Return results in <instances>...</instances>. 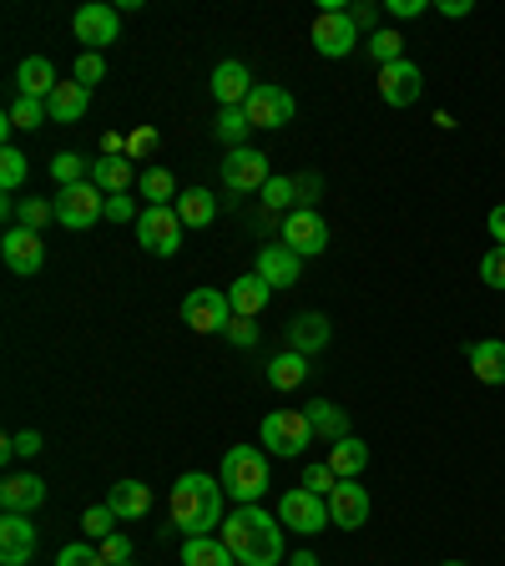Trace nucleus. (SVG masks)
<instances>
[{"mask_svg":"<svg viewBox=\"0 0 505 566\" xmlns=\"http://www.w3.org/2000/svg\"><path fill=\"white\" fill-rule=\"evenodd\" d=\"M283 531H289V526H283V521H273L268 511L238 506L233 516H223L217 536H223V546L238 556V566H278V562H283Z\"/></svg>","mask_w":505,"mask_h":566,"instance_id":"1","label":"nucleus"},{"mask_svg":"<svg viewBox=\"0 0 505 566\" xmlns=\"http://www.w3.org/2000/svg\"><path fill=\"white\" fill-rule=\"evenodd\" d=\"M223 481H213V476H203V470H187V476H178L172 481V526L182 531V536H213L217 526H223Z\"/></svg>","mask_w":505,"mask_h":566,"instance_id":"2","label":"nucleus"},{"mask_svg":"<svg viewBox=\"0 0 505 566\" xmlns=\"http://www.w3.org/2000/svg\"><path fill=\"white\" fill-rule=\"evenodd\" d=\"M217 481H223V491H228L238 506H253V501L268 491V450H258V446H233L228 456H223V470H217Z\"/></svg>","mask_w":505,"mask_h":566,"instance_id":"3","label":"nucleus"},{"mask_svg":"<svg viewBox=\"0 0 505 566\" xmlns=\"http://www.w3.org/2000/svg\"><path fill=\"white\" fill-rule=\"evenodd\" d=\"M51 207H56V223L66 233H86L92 223L107 217V193H101L97 182H76V188H61L51 197Z\"/></svg>","mask_w":505,"mask_h":566,"instance_id":"4","label":"nucleus"},{"mask_svg":"<svg viewBox=\"0 0 505 566\" xmlns=\"http://www.w3.org/2000/svg\"><path fill=\"white\" fill-rule=\"evenodd\" d=\"M264 446L273 450L278 460L303 456V450L313 446L309 415H303V410H273V415H264Z\"/></svg>","mask_w":505,"mask_h":566,"instance_id":"5","label":"nucleus"},{"mask_svg":"<svg viewBox=\"0 0 505 566\" xmlns=\"http://www.w3.org/2000/svg\"><path fill=\"white\" fill-rule=\"evenodd\" d=\"M182 324L193 334H223L233 324V303L223 289H193L182 299Z\"/></svg>","mask_w":505,"mask_h":566,"instance_id":"6","label":"nucleus"},{"mask_svg":"<svg viewBox=\"0 0 505 566\" xmlns=\"http://www.w3.org/2000/svg\"><path fill=\"white\" fill-rule=\"evenodd\" d=\"M72 31L86 51H107L121 36V11L117 6H101V0H86V6H76Z\"/></svg>","mask_w":505,"mask_h":566,"instance_id":"7","label":"nucleus"},{"mask_svg":"<svg viewBox=\"0 0 505 566\" xmlns=\"http://www.w3.org/2000/svg\"><path fill=\"white\" fill-rule=\"evenodd\" d=\"M278 238L299 258H319L329 248V223L319 217V207H293V213H283V233Z\"/></svg>","mask_w":505,"mask_h":566,"instance_id":"8","label":"nucleus"},{"mask_svg":"<svg viewBox=\"0 0 505 566\" xmlns=\"http://www.w3.org/2000/svg\"><path fill=\"white\" fill-rule=\"evenodd\" d=\"M182 217L172 213V207H142V217H137V243H142L147 254L157 258H172L182 248Z\"/></svg>","mask_w":505,"mask_h":566,"instance_id":"9","label":"nucleus"},{"mask_svg":"<svg viewBox=\"0 0 505 566\" xmlns=\"http://www.w3.org/2000/svg\"><path fill=\"white\" fill-rule=\"evenodd\" d=\"M278 521L289 531H299V536H319L324 526H334L329 521V501L324 495H313V491H283V501H278Z\"/></svg>","mask_w":505,"mask_h":566,"instance_id":"10","label":"nucleus"},{"mask_svg":"<svg viewBox=\"0 0 505 566\" xmlns=\"http://www.w3.org/2000/svg\"><path fill=\"white\" fill-rule=\"evenodd\" d=\"M243 117H248V127H268V132H278V127H289L293 121V92H283V86H273V82H258L253 86V97L243 102Z\"/></svg>","mask_w":505,"mask_h":566,"instance_id":"11","label":"nucleus"},{"mask_svg":"<svg viewBox=\"0 0 505 566\" xmlns=\"http://www.w3.org/2000/svg\"><path fill=\"white\" fill-rule=\"evenodd\" d=\"M354 41H359V25H354L350 11H319L313 15V51L329 61L339 56H350Z\"/></svg>","mask_w":505,"mask_h":566,"instance_id":"12","label":"nucleus"},{"mask_svg":"<svg viewBox=\"0 0 505 566\" xmlns=\"http://www.w3.org/2000/svg\"><path fill=\"white\" fill-rule=\"evenodd\" d=\"M268 178L273 172H268V157L258 147H233L228 162H223V182H228L233 193H264Z\"/></svg>","mask_w":505,"mask_h":566,"instance_id":"13","label":"nucleus"},{"mask_svg":"<svg viewBox=\"0 0 505 566\" xmlns=\"http://www.w3.org/2000/svg\"><path fill=\"white\" fill-rule=\"evenodd\" d=\"M0 258H6L11 274L31 278V274H41V264H46V243H41V233H31V228H6Z\"/></svg>","mask_w":505,"mask_h":566,"instance_id":"14","label":"nucleus"},{"mask_svg":"<svg viewBox=\"0 0 505 566\" xmlns=\"http://www.w3.org/2000/svg\"><path fill=\"white\" fill-rule=\"evenodd\" d=\"M425 92V72L415 61H395V66H379V97L389 107H415Z\"/></svg>","mask_w":505,"mask_h":566,"instance_id":"15","label":"nucleus"},{"mask_svg":"<svg viewBox=\"0 0 505 566\" xmlns=\"http://www.w3.org/2000/svg\"><path fill=\"white\" fill-rule=\"evenodd\" d=\"M324 501H329V521H334L339 531H359L364 521H369V491H364L359 481H339Z\"/></svg>","mask_w":505,"mask_h":566,"instance_id":"16","label":"nucleus"},{"mask_svg":"<svg viewBox=\"0 0 505 566\" xmlns=\"http://www.w3.org/2000/svg\"><path fill=\"white\" fill-rule=\"evenodd\" d=\"M31 556H36V526H31V516L6 511L0 516V566H25Z\"/></svg>","mask_w":505,"mask_h":566,"instance_id":"17","label":"nucleus"},{"mask_svg":"<svg viewBox=\"0 0 505 566\" xmlns=\"http://www.w3.org/2000/svg\"><path fill=\"white\" fill-rule=\"evenodd\" d=\"M253 274L264 278L268 289H293L303 278V258L293 254V248H283V243H268L264 254H258V268Z\"/></svg>","mask_w":505,"mask_h":566,"instance_id":"18","label":"nucleus"},{"mask_svg":"<svg viewBox=\"0 0 505 566\" xmlns=\"http://www.w3.org/2000/svg\"><path fill=\"white\" fill-rule=\"evenodd\" d=\"M253 76H248V66H243V61H223V66H217L213 72V97H217V107L228 111V107H243V102L253 97Z\"/></svg>","mask_w":505,"mask_h":566,"instance_id":"19","label":"nucleus"},{"mask_svg":"<svg viewBox=\"0 0 505 566\" xmlns=\"http://www.w3.org/2000/svg\"><path fill=\"white\" fill-rule=\"evenodd\" d=\"M41 501H46V481H41V476H6V481H0V511L31 516Z\"/></svg>","mask_w":505,"mask_h":566,"instance_id":"20","label":"nucleus"},{"mask_svg":"<svg viewBox=\"0 0 505 566\" xmlns=\"http://www.w3.org/2000/svg\"><path fill=\"white\" fill-rule=\"evenodd\" d=\"M465 360L481 385H505V339H475L465 350Z\"/></svg>","mask_w":505,"mask_h":566,"instance_id":"21","label":"nucleus"},{"mask_svg":"<svg viewBox=\"0 0 505 566\" xmlns=\"http://www.w3.org/2000/svg\"><path fill=\"white\" fill-rule=\"evenodd\" d=\"M268 299H273V289H268L258 274H243L233 278L228 289V303H233V319H258V313L268 309Z\"/></svg>","mask_w":505,"mask_h":566,"instance_id":"22","label":"nucleus"},{"mask_svg":"<svg viewBox=\"0 0 505 566\" xmlns=\"http://www.w3.org/2000/svg\"><path fill=\"white\" fill-rule=\"evenodd\" d=\"M15 86H21V97L46 102L51 92L61 86V76H56V66H51L46 56H25L21 66H15Z\"/></svg>","mask_w":505,"mask_h":566,"instance_id":"23","label":"nucleus"},{"mask_svg":"<svg viewBox=\"0 0 505 566\" xmlns=\"http://www.w3.org/2000/svg\"><path fill=\"white\" fill-rule=\"evenodd\" d=\"M329 339H334V329H329L324 313H313V309H309V313H299V319L289 324V350L309 354V360H313L319 350H324Z\"/></svg>","mask_w":505,"mask_h":566,"instance_id":"24","label":"nucleus"},{"mask_svg":"<svg viewBox=\"0 0 505 566\" xmlns=\"http://www.w3.org/2000/svg\"><path fill=\"white\" fill-rule=\"evenodd\" d=\"M137 178H142V172H137L132 157H101V162H92V182H97V188H101L107 197L127 193V188H132Z\"/></svg>","mask_w":505,"mask_h":566,"instance_id":"25","label":"nucleus"},{"mask_svg":"<svg viewBox=\"0 0 505 566\" xmlns=\"http://www.w3.org/2000/svg\"><path fill=\"white\" fill-rule=\"evenodd\" d=\"M107 506L117 511V521H142L147 511H152V485L142 481H117L107 495Z\"/></svg>","mask_w":505,"mask_h":566,"instance_id":"26","label":"nucleus"},{"mask_svg":"<svg viewBox=\"0 0 505 566\" xmlns=\"http://www.w3.org/2000/svg\"><path fill=\"white\" fill-rule=\"evenodd\" d=\"M329 466H334L339 481H359L364 466H369V446H364L359 435H344V440L329 446Z\"/></svg>","mask_w":505,"mask_h":566,"instance_id":"27","label":"nucleus"},{"mask_svg":"<svg viewBox=\"0 0 505 566\" xmlns=\"http://www.w3.org/2000/svg\"><path fill=\"white\" fill-rule=\"evenodd\" d=\"M86 107H92V92H86L82 82H61L56 92L46 97V111H51V121H82L86 117Z\"/></svg>","mask_w":505,"mask_h":566,"instance_id":"28","label":"nucleus"},{"mask_svg":"<svg viewBox=\"0 0 505 566\" xmlns=\"http://www.w3.org/2000/svg\"><path fill=\"white\" fill-rule=\"evenodd\" d=\"M309 374H313V360H309V354L283 350V354H273V364H268V385L289 395V389H299Z\"/></svg>","mask_w":505,"mask_h":566,"instance_id":"29","label":"nucleus"},{"mask_svg":"<svg viewBox=\"0 0 505 566\" xmlns=\"http://www.w3.org/2000/svg\"><path fill=\"white\" fill-rule=\"evenodd\" d=\"M172 213L182 217V228H207V223L217 217V197L207 193V188H187V193H178Z\"/></svg>","mask_w":505,"mask_h":566,"instance_id":"30","label":"nucleus"},{"mask_svg":"<svg viewBox=\"0 0 505 566\" xmlns=\"http://www.w3.org/2000/svg\"><path fill=\"white\" fill-rule=\"evenodd\" d=\"M303 415H309V425H313V440H344V435H350V415H344V405L313 399Z\"/></svg>","mask_w":505,"mask_h":566,"instance_id":"31","label":"nucleus"},{"mask_svg":"<svg viewBox=\"0 0 505 566\" xmlns=\"http://www.w3.org/2000/svg\"><path fill=\"white\" fill-rule=\"evenodd\" d=\"M238 556L223 546V536H187L182 542V566H233Z\"/></svg>","mask_w":505,"mask_h":566,"instance_id":"32","label":"nucleus"},{"mask_svg":"<svg viewBox=\"0 0 505 566\" xmlns=\"http://www.w3.org/2000/svg\"><path fill=\"white\" fill-rule=\"evenodd\" d=\"M41 121H51L46 102H36V97H15V102H11V111H6V121H0V132H6V137H11V132H36Z\"/></svg>","mask_w":505,"mask_h":566,"instance_id":"33","label":"nucleus"},{"mask_svg":"<svg viewBox=\"0 0 505 566\" xmlns=\"http://www.w3.org/2000/svg\"><path fill=\"white\" fill-rule=\"evenodd\" d=\"M137 193H142L147 207H172L178 203V182H172L168 168H147L142 178H137Z\"/></svg>","mask_w":505,"mask_h":566,"instance_id":"34","label":"nucleus"},{"mask_svg":"<svg viewBox=\"0 0 505 566\" xmlns=\"http://www.w3.org/2000/svg\"><path fill=\"white\" fill-rule=\"evenodd\" d=\"M25 172H31V162H25V152L21 147H0V188H6V197H15L21 193V182H25Z\"/></svg>","mask_w":505,"mask_h":566,"instance_id":"35","label":"nucleus"},{"mask_svg":"<svg viewBox=\"0 0 505 566\" xmlns=\"http://www.w3.org/2000/svg\"><path fill=\"white\" fill-rule=\"evenodd\" d=\"M46 223H56V207H51L46 197H15V223H11V228H31V233H41Z\"/></svg>","mask_w":505,"mask_h":566,"instance_id":"36","label":"nucleus"},{"mask_svg":"<svg viewBox=\"0 0 505 566\" xmlns=\"http://www.w3.org/2000/svg\"><path fill=\"white\" fill-rule=\"evenodd\" d=\"M364 46H369V56L379 61V66H395V61H405V36H399V31H389V25H379V31H374Z\"/></svg>","mask_w":505,"mask_h":566,"instance_id":"37","label":"nucleus"},{"mask_svg":"<svg viewBox=\"0 0 505 566\" xmlns=\"http://www.w3.org/2000/svg\"><path fill=\"white\" fill-rule=\"evenodd\" d=\"M293 203H299V188H293V178H268L264 182V207L268 213H293Z\"/></svg>","mask_w":505,"mask_h":566,"instance_id":"38","label":"nucleus"},{"mask_svg":"<svg viewBox=\"0 0 505 566\" xmlns=\"http://www.w3.org/2000/svg\"><path fill=\"white\" fill-rule=\"evenodd\" d=\"M213 132H217V142H228V152H233V147H243V137H248L253 127H248V117H243V107H228V111H217Z\"/></svg>","mask_w":505,"mask_h":566,"instance_id":"39","label":"nucleus"},{"mask_svg":"<svg viewBox=\"0 0 505 566\" xmlns=\"http://www.w3.org/2000/svg\"><path fill=\"white\" fill-rule=\"evenodd\" d=\"M51 178H56L61 188H76V182H92V168H86V157L61 152L56 162H51Z\"/></svg>","mask_w":505,"mask_h":566,"instance_id":"40","label":"nucleus"},{"mask_svg":"<svg viewBox=\"0 0 505 566\" xmlns=\"http://www.w3.org/2000/svg\"><path fill=\"white\" fill-rule=\"evenodd\" d=\"M101 76H107V61H101V51H82V56H76V66H72V82H82L86 92H92Z\"/></svg>","mask_w":505,"mask_h":566,"instance_id":"41","label":"nucleus"},{"mask_svg":"<svg viewBox=\"0 0 505 566\" xmlns=\"http://www.w3.org/2000/svg\"><path fill=\"white\" fill-rule=\"evenodd\" d=\"M339 485V476H334V466L329 460H313L309 470H303V491H313V495H329Z\"/></svg>","mask_w":505,"mask_h":566,"instance_id":"42","label":"nucleus"},{"mask_svg":"<svg viewBox=\"0 0 505 566\" xmlns=\"http://www.w3.org/2000/svg\"><path fill=\"white\" fill-rule=\"evenodd\" d=\"M111 521H117V511L101 501V506H92L82 516V531H86V536H97V542H107V536H111Z\"/></svg>","mask_w":505,"mask_h":566,"instance_id":"43","label":"nucleus"},{"mask_svg":"<svg viewBox=\"0 0 505 566\" xmlns=\"http://www.w3.org/2000/svg\"><path fill=\"white\" fill-rule=\"evenodd\" d=\"M56 566H107V556H101V546L76 542V546H66V552L56 556Z\"/></svg>","mask_w":505,"mask_h":566,"instance_id":"44","label":"nucleus"},{"mask_svg":"<svg viewBox=\"0 0 505 566\" xmlns=\"http://www.w3.org/2000/svg\"><path fill=\"white\" fill-rule=\"evenodd\" d=\"M15 456H41V435L36 430H15V435H6V460H15Z\"/></svg>","mask_w":505,"mask_h":566,"instance_id":"45","label":"nucleus"},{"mask_svg":"<svg viewBox=\"0 0 505 566\" xmlns=\"http://www.w3.org/2000/svg\"><path fill=\"white\" fill-rule=\"evenodd\" d=\"M481 278L491 284V289H505V248H501V243H495L491 254L481 258Z\"/></svg>","mask_w":505,"mask_h":566,"instance_id":"46","label":"nucleus"},{"mask_svg":"<svg viewBox=\"0 0 505 566\" xmlns=\"http://www.w3.org/2000/svg\"><path fill=\"white\" fill-rule=\"evenodd\" d=\"M107 217H111V223H137V217H142V207H137L127 193H117V197H107Z\"/></svg>","mask_w":505,"mask_h":566,"instance_id":"47","label":"nucleus"},{"mask_svg":"<svg viewBox=\"0 0 505 566\" xmlns=\"http://www.w3.org/2000/svg\"><path fill=\"white\" fill-rule=\"evenodd\" d=\"M101 556H107V566H117V562H132V542H127L121 531H111L107 542H101Z\"/></svg>","mask_w":505,"mask_h":566,"instance_id":"48","label":"nucleus"},{"mask_svg":"<svg viewBox=\"0 0 505 566\" xmlns=\"http://www.w3.org/2000/svg\"><path fill=\"white\" fill-rule=\"evenodd\" d=\"M223 334H228L233 344H238V350H253V344H258V324H253V319H233V324L223 329Z\"/></svg>","mask_w":505,"mask_h":566,"instance_id":"49","label":"nucleus"},{"mask_svg":"<svg viewBox=\"0 0 505 566\" xmlns=\"http://www.w3.org/2000/svg\"><path fill=\"white\" fill-rule=\"evenodd\" d=\"M385 11L395 15V21H415V15L430 11V0H385Z\"/></svg>","mask_w":505,"mask_h":566,"instance_id":"50","label":"nucleus"},{"mask_svg":"<svg viewBox=\"0 0 505 566\" xmlns=\"http://www.w3.org/2000/svg\"><path fill=\"white\" fill-rule=\"evenodd\" d=\"M152 147H157V127H137V132L127 137V157H132V162L137 157H147Z\"/></svg>","mask_w":505,"mask_h":566,"instance_id":"51","label":"nucleus"},{"mask_svg":"<svg viewBox=\"0 0 505 566\" xmlns=\"http://www.w3.org/2000/svg\"><path fill=\"white\" fill-rule=\"evenodd\" d=\"M293 188H299V207H313V197L324 193V182H319V172H299V178H293Z\"/></svg>","mask_w":505,"mask_h":566,"instance_id":"52","label":"nucleus"},{"mask_svg":"<svg viewBox=\"0 0 505 566\" xmlns=\"http://www.w3.org/2000/svg\"><path fill=\"white\" fill-rule=\"evenodd\" d=\"M354 25H359V31H369V36H374V25H379V6H354Z\"/></svg>","mask_w":505,"mask_h":566,"instance_id":"53","label":"nucleus"},{"mask_svg":"<svg viewBox=\"0 0 505 566\" xmlns=\"http://www.w3.org/2000/svg\"><path fill=\"white\" fill-rule=\"evenodd\" d=\"M434 11L450 15V21H460V15H470L475 6H470V0H434Z\"/></svg>","mask_w":505,"mask_h":566,"instance_id":"54","label":"nucleus"},{"mask_svg":"<svg viewBox=\"0 0 505 566\" xmlns=\"http://www.w3.org/2000/svg\"><path fill=\"white\" fill-rule=\"evenodd\" d=\"M485 223H491V238L505 248V203H501V207H491V217H485Z\"/></svg>","mask_w":505,"mask_h":566,"instance_id":"55","label":"nucleus"},{"mask_svg":"<svg viewBox=\"0 0 505 566\" xmlns=\"http://www.w3.org/2000/svg\"><path fill=\"white\" fill-rule=\"evenodd\" d=\"M101 152H107V157H127V137L107 132V137H101Z\"/></svg>","mask_w":505,"mask_h":566,"instance_id":"56","label":"nucleus"},{"mask_svg":"<svg viewBox=\"0 0 505 566\" xmlns=\"http://www.w3.org/2000/svg\"><path fill=\"white\" fill-rule=\"evenodd\" d=\"M289 566H319V556H313V552H299Z\"/></svg>","mask_w":505,"mask_h":566,"instance_id":"57","label":"nucleus"},{"mask_svg":"<svg viewBox=\"0 0 505 566\" xmlns=\"http://www.w3.org/2000/svg\"><path fill=\"white\" fill-rule=\"evenodd\" d=\"M445 566H470V562H445Z\"/></svg>","mask_w":505,"mask_h":566,"instance_id":"58","label":"nucleus"},{"mask_svg":"<svg viewBox=\"0 0 505 566\" xmlns=\"http://www.w3.org/2000/svg\"><path fill=\"white\" fill-rule=\"evenodd\" d=\"M117 566H132V562H117Z\"/></svg>","mask_w":505,"mask_h":566,"instance_id":"59","label":"nucleus"}]
</instances>
